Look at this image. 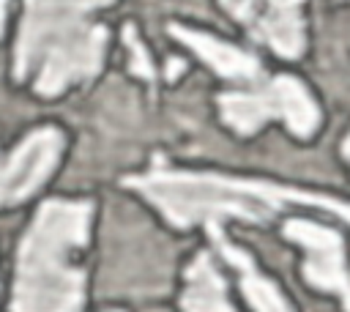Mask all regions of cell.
<instances>
[{
    "instance_id": "6da1fadb",
    "label": "cell",
    "mask_w": 350,
    "mask_h": 312,
    "mask_svg": "<svg viewBox=\"0 0 350 312\" xmlns=\"http://www.w3.org/2000/svg\"><path fill=\"white\" fill-rule=\"evenodd\" d=\"M123 183L137 189L148 203H153L175 227L221 224L224 219L265 222L287 203L323 208L350 222V203L301 189H287L279 183L230 178L219 172L150 170L145 175H131Z\"/></svg>"
},
{
    "instance_id": "7a4b0ae2",
    "label": "cell",
    "mask_w": 350,
    "mask_h": 312,
    "mask_svg": "<svg viewBox=\"0 0 350 312\" xmlns=\"http://www.w3.org/2000/svg\"><path fill=\"white\" fill-rule=\"evenodd\" d=\"M112 0H25L14 49V77L27 79L41 96H57L74 82L98 74L107 30L90 14Z\"/></svg>"
},
{
    "instance_id": "3957f363",
    "label": "cell",
    "mask_w": 350,
    "mask_h": 312,
    "mask_svg": "<svg viewBox=\"0 0 350 312\" xmlns=\"http://www.w3.org/2000/svg\"><path fill=\"white\" fill-rule=\"evenodd\" d=\"M93 205L46 200L33 216L16 255L11 312H79L85 274L74 255L88 244Z\"/></svg>"
},
{
    "instance_id": "277c9868",
    "label": "cell",
    "mask_w": 350,
    "mask_h": 312,
    "mask_svg": "<svg viewBox=\"0 0 350 312\" xmlns=\"http://www.w3.org/2000/svg\"><path fill=\"white\" fill-rule=\"evenodd\" d=\"M221 120L238 134H254L271 118L287 123L295 137H312L320 123V109L309 90L287 74H279L252 90H227L219 96Z\"/></svg>"
},
{
    "instance_id": "5b68a950",
    "label": "cell",
    "mask_w": 350,
    "mask_h": 312,
    "mask_svg": "<svg viewBox=\"0 0 350 312\" xmlns=\"http://www.w3.org/2000/svg\"><path fill=\"white\" fill-rule=\"evenodd\" d=\"M284 235L306 249V260H304L306 282L320 290H331L342 296L345 312H350V271L345 265L342 235L312 219H287Z\"/></svg>"
},
{
    "instance_id": "8992f818",
    "label": "cell",
    "mask_w": 350,
    "mask_h": 312,
    "mask_svg": "<svg viewBox=\"0 0 350 312\" xmlns=\"http://www.w3.org/2000/svg\"><path fill=\"white\" fill-rule=\"evenodd\" d=\"M221 5L276 55L282 57L304 55L306 47L304 14H301L304 0H221Z\"/></svg>"
},
{
    "instance_id": "52a82bcc",
    "label": "cell",
    "mask_w": 350,
    "mask_h": 312,
    "mask_svg": "<svg viewBox=\"0 0 350 312\" xmlns=\"http://www.w3.org/2000/svg\"><path fill=\"white\" fill-rule=\"evenodd\" d=\"M63 151V134L57 129H36L27 134L0 164V208L27 200L55 170Z\"/></svg>"
},
{
    "instance_id": "ba28073f",
    "label": "cell",
    "mask_w": 350,
    "mask_h": 312,
    "mask_svg": "<svg viewBox=\"0 0 350 312\" xmlns=\"http://www.w3.org/2000/svg\"><path fill=\"white\" fill-rule=\"evenodd\" d=\"M170 33L183 47H189L205 66H211L219 77H224L230 82H243V85H257L260 82L262 68L249 52H243L232 44H224V41L208 36V33L183 27V25H170Z\"/></svg>"
},
{
    "instance_id": "9c48e42d",
    "label": "cell",
    "mask_w": 350,
    "mask_h": 312,
    "mask_svg": "<svg viewBox=\"0 0 350 312\" xmlns=\"http://www.w3.org/2000/svg\"><path fill=\"white\" fill-rule=\"evenodd\" d=\"M205 227H208L213 244L219 246V252L224 255V260L241 274V290H243V296H246V301H249V307L254 312H293L290 304L284 301V296L279 293V287L268 276H262L257 271V265L252 263V257L243 249L232 246L224 238L221 224H205Z\"/></svg>"
},
{
    "instance_id": "30bf717a",
    "label": "cell",
    "mask_w": 350,
    "mask_h": 312,
    "mask_svg": "<svg viewBox=\"0 0 350 312\" xmlns=\"http://www.w3.org/2000/svg\"><path fill=\"white\" fill-rule=\"evenodd\" d=\"M183 312H235L227 298V285L211 255H197L186 268V287L180 296Z\"/></svg>"
},
{
    "instance_id": "8fae6325",
    "label": "cell",
    "mask_w": 350,
    "mask_h": 312,
    "mask_svg": "<svg viewBox=\"0 0 350 312\" xmlns=\"http://www.w3.org/2000/svg\"><path fill=\"white\" fill-rule=\"evenodd\" d=\"M126 47H129V52H131V71H134L137 77H142V79L153 82V77H156L153 63H150V57H148L145 47L137 41V36H134V27H131V25L126 27Z\"/></svg>"
},
{
    "instance_id": "7c38bea8",
    "label": "cell",
    "mask_w": 350,
    "mask_h": 312,
    "mask_svg": "<svg viewBox=\"0 0 350 312\" xmlns=\"http://www.w3.org/2000/svg\"><path fill=\"white\" fill-rule=\"evenodd\" d=\"M183 68H186V63H180L178 57H172V60H170V68H167V77H170V79H175Z\"/></svg>"
},
{
    "instance_id": "4fadbf2b",
    "label": "cell",
    "mask_w": 350,
    "mask_h": 312,
    "mask_svg": "<svg viewBox=\"0 0 350 312\" xmlns=\"http://www.w3.org/2000/svg\"><path fill=\"white\" fill-rule=\"evenodd\" d=\"M5 5H8V0H0V33H3V22H5Z\"/></svg>"
},
{
    "instance_id": "5bb4252c",
    "label": "cell",
    "mask_w": 350,
    "mask_h": 312,
    "mask_svg": "<svg viewBox=\"0 0 350 312\" xmlns=\"http://www.w3.org/2000/svg\"><path fill=\"white\" fill-rule=\"evenodd\" d=\"M342 153H345V159H350V134H347L345 142H342Z\"/></svg>"
},
{
    "instance_id": "9a60e30c",
    "label": "cell",
    "mask_w": 350,
    "mask_h": 312,
    "mask_svg": "<svg viewBox=\"0 0 350 312\" xmlns=\"http://www.w3.org/2000/svg\"><path fill=\"white\" fill-rule=\"evenodd\" d=\"M115 312H118V309H115Z\"/></svg>"
}]
</instances>
